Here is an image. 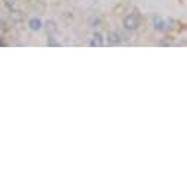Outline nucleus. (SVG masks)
Wrapping results in <instances>:
<instances>
[{"instance_id": "obj_1", "label": "nucleus", "mask_w": 187, "mask_h": 187, "mask_svg": "<svg viewBox=\"0 0 187 187\" xmlns=\"http://www.w3.org/2000/svg\"><path fill=\"white\" fill-rule=\"evenodd\" d=\"M124 24H125L127 28H133V30H134V28L139 27V16H137L136 13H131V15H128V16L125 18Z\"/></svg>"}, {"instance_id": "obj_3", "label": "nucleus", "mask_w": 187, "mask_h": 187, "mask_svg": "<svg viewBox=\"0 0 187 187\" xmlns=\"http://www.w3.org/2000/svg\"><path fill=\"white\" fill-rule=\"evenodd\" d=\"M102 44H103V37L100 34H96L91 41V46H102Z\"/></svg>"}, {"instance_id": "obj_2", "label": "nucleus", "mask_w": 187, "mask_h": 187, "mask_svg": "<svg viewBox=\"0 0 187 187\" xmlns=\"http://www.w3.org/2000/svg\"><path fill=\"white\" fill-rule=\"evenodd\" d=\"M30 28L34 30V31L40 30V28H41V21H40L38 18H33V19L30 21Z\"/></svg>"}]
</instances>
